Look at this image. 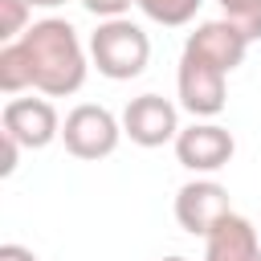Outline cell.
Here are the masks:
<instances>
[{
    "label": "cell",
    "mask_w": 261,
    "mask_h": 261,
    "mask_svg": "<svg viewBox=\"0 0 261 261\" xmlns=\"http://www.w3.org/2000/svg\"><path fill=\"white\" fill-rule=\"evenodd\" d=\"M237 155V139L232 130H224L220 122H192L175 135V159L188 167V171H200V175H212L220 167H228Z\"/></svg>",
    "instance_id": "cell-6"
},
{
    "label": "cell",
    "mask_w": 261,
    "mask_h": 261,
    "mask_svg": "<svg viewBox=\"0 0 261 261\" xmlns=\"http://www.w3.org/2000/svg\"><path fill=\"white\" fill-rule=\"evenodd\" d=\"M135 4L143 8V16H147V20L167 24V29H179V24H188V20L200 12V4H204V0H135Z\"/></svg>",
    "instance_id": "cell-12"
},
{
    "label": "cell",
    "mask_w": 261,
    "mask_h": 261,
    "mask_svg": "<svg viewBox=\"0 0 261 261\" xmlns=\"http://www.w3.org/2000/svg\"><path fill=\"white\" fill-rule=\"evenodd\" d=\"M0 130L12 135L24 151H41L61 139V118L49 98H8L0 110Z\"/></svg>",
    "instance_id": "cell-5"
},
{
    "label": "cell",
    "mask_w": 261,
    "mask_h": 261,
    "mask_svg": "<svg viewBox=\"0 0 261 261\" xmlns=\"http://www.w3.org/2000/svg\"><path fill=\"white\" fill-rule=\"evenodd\" d=\"M224 8V20H232L249 41H261V0H216Z\"/></svg>",
    "instance_id": "cell-13"
},
{
    "label": "cell",
    "mask_w": 261,
    "mask_h": 261,
    "mask_svg": "<svg viewBox=\"0 0 261 261\" xmlns=\"http://www.w3.org/2000/svg\"><path fill=\"white\" fill-rule=\"evenodd\" d=\"M0 139H4V163H0V171H4V175H12V171H16V159H20V151H24V147H20L12 135H4V130H0Z\"/></svg>",
    "instance_id": "cell-16"
},
{
    "label": "cell",
    "mask_w": 261,
    "mask_h": 261,
    "mask_svg": "<svg viewBox=\"0 0 261 261\" xmlns=\"http://www.w3.org/2000/svg\"><path fill=\"white\" fill-rule=\"evenodd\" d=\"M90 61L98 65L102 77L130 82L151 61V37L126 16H110L90 33Z\"/></svg>",
    "instance_id": "cell-2"
},
{
    "label": "cell",
    "mask_w": 261,
    "mask_h": 261,
    "mask_svg": "<svg viewBox=\"0 0 261 261\" xmlns=\"http://www.w3.org/2000/svg\"><path fill=\"white\" fill-rule=\"evenodd\" d=\"M228 73L204 57H192L184 53L179 57V73H175V86H179V106L196 118H216L228 102Z\"/></svg>",
    "instance_id": "cell-4"
},
{
    "label": "cell",
    "mask_w": 261,
    "mask_h": 261,
    "mask_svg": "<svg viewBox=\"0 0 261 261\" xmlns=\"http://www.w3.org/2000/svg\"><path fill=\"white\" fill-rule=\"evenodd\" d=\"M122 135L135 143V147H163V143H175L179 135V110L175 102L159 98V94H139L126 102L122 110Z\"/></svg>",
    "instance_id": "cell-7"
},
{
    "label": "cell",
    "mask_w": 261,
    "mask_h": 261,
    "mask_svg": "<svg viewBox=\"0 0 261 261\" xmlns=\"http://www.w3.org/2000/svg\"><path fill=\"white\" fill-rule=\"evenodd\" d=\"M159 261H188V257H179V253H171V257H159Z\"/></svg>",
    "instance_id": "cell-19"
},
{
    "label": "cell",
    "mask_w": 261,
    "mask_h": 261,
    "mask_svg": "<svg viewBox=\"0 0 261 261\" xmlns=\"http://www.w3.org/2000/svg\"><path fill=\"white\" fill-rule=\"evenodd\" d=\"M204 261H261V232L228 212L208 237H204Z\"/></svg>",
    "instance_id": "cell-10"
},
{
    "label": "cell",
    "mask_w": 261,
    "mask_h": 261,
    "mask_svg": "<svg viewBox=\"0 0 261 261\" xmlns=\"http://www.w3.org/2000/svg\"><path fill=\"white\" fill-rule=\"evenodd\" d=\"M0 261H37V253L33 249H24V245H0Z\"/></svg>",
    "instance_id": "cell-17"
},
{
    "label": "cell",
    "mask_w": 261,
    "mask_h": 261,
    "mask_svg": "<svg viewBox=\"0 0 261 261\" xmlns=\"http://www.w3.org/2000/svg\"><path fill=\"white\" fill-rule=\"evenodd\" d=\"M57 4H65V0H33V8H57Z\"/></svg>",
    "instance_id": "cell-18"
},
{
    "label": "cell",
    "mask_w": 261,
    "mask_h": 261,
    "mask_svg": "<svg viewBox=\"0 0 261 261\" xmlns=\"http://www.w3.org/2000/svg\"><path fill=\"white\" fill-rule=\"evenodd\" d=\"M184 53L204 57V61L220 65L224 73H232V69L245 61V53H249V37H245L232 20H224V16H220V20H204V24L188 37Z\"/></svg>",
    "instance_id": "cell-9"
},
{
    "label": "cell",
    "mask_w": 261,
    "mask_h": 261,
    "mask_svg": "<svg viewBox=\"0 0 261 261\" xmlns=\"http://www.w3.org/2000/svg\"><path fill=\"white\" fill-rule=\"evenodd\" d=\"M135 0H82V8L86 12H94L98 20H110V16H122L126 8H130Z\"/></svg>",
    "instance_id": "cell-15"
},
{
    "label": "cell",
    "mask_w": 261,
    "mask_h": 261,
    "mask_svg": "<svg viewBox=\"0 0 261 261\" xmlns=\"http://www.w3.org/2000/svg\"><path fill=\"white\" fill-rule=\"evenodd\" d=\"M0 90L12 98L20 90H33V69H29V57L20 49V41H8L0 49Z\"/></svg>",
    "instance_id": "cell-11"
},
{
    "label": "cell",
    "mask_w": 261,
    "mask_h": 261,
    "mask_svg": "<svg viewBox=\"0 0 261 261\" xmlns=\"http://www.w3.org/2000/svg\"><path fill=\"white\" fill-rule=\"evenodd\" d=\"M228 212H232L228 188L216 184V179H192V184H184L175 192V220L192 237H208Z\"/></svg>",
    "instance_id": "cell-8"
},
{
    "label": "cell",
    "mask_w": 261,
    "mask_h": 261,
    "mask_svg": "<svg viewBox=\"0 0 261 261\" xmlns=\"http://www.w3.org/2000/svg\"><path fill=\"white\" fill-rule=\"evenodd\" d=\"M20 49L33 69V90H41L45 98H69L82 90L90 61H86V45L69 20L45 16V20L29 24L20 37Z\"/></svg>",
    "instance_id": "cell-1"
},
{
    "label": "cell",
    "mask_w": 261,
    "mask_h": 261,
    "mask_svg": "<svg viewBox=\"0 0 261 261\" xmlns=\"http://www.w3.org/2000/svg\"><path fill=\"white\" fill-rule=\"evenodd\" d=\"M29 12H33V0H0V41L4 45L24 37Z\"/></svg>",
    "instance_id": "cell-14"
},
{
    "label": "cell",
    "mask_w": 261,
    "mask_h": 261,
    "mask_svg": "<svg viewBox=\"0 0 261 261\" xmlns=\"http://www.w3.org/2000/svg\"><path fill=\"white\" fill-rule=\"evenodd\" d=\"M118 139H122V118H114L106 106L94 102L73 106L61 122V143L73 159H106L114 155Z\"/></svg>",
    "instance_id": "cell-3"
}]
</instances>
